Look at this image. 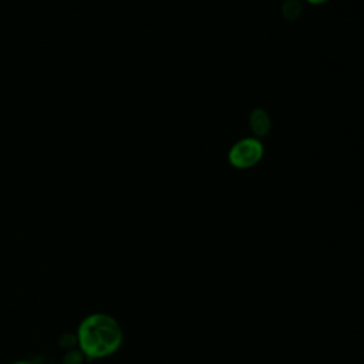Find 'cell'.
<instances>
[{"mask_svg":"<svg viewBox=\"0 0 364 364\" xmlns=\"http://www.w3.org/2000/svg\"><path fill=\"white\" fill-rule=\"evenodd\" d=\"M11 364H31V363H28V361H14Z\"/></svg>","mask_w":364,"mask_h":364,"instance_id":"obj_6","label":"cell"},{"mask_svg":"<svg viewBox=\"0 0 364 364\" xmlns=\"http://www.w3.org/2000/svg\"><path fill=\"white\" fill-rule=\"evenodd\" d=\"M301 11L300 3L297 0H289L283 6V14L286 18H296Z\"/></svg>","mask_w":364,"mask_h":364,"instance_id":"obj_4","label":"cell"},{"mask_svg":"<svg viewBox=\"0 0 364 364\" xmlns=\"http://www.w3.org/2000/svg\"><path fill=\"white\" fill-rule=\"evenodd\" d=\"M263 155L262 144L255 138L239 141L229 152V161L233 166L245 169L256 165Z\"/></svg>","mask_w":364,"mask_h":364,"instance_id":"obj_2","label":"cell"},{"mask_svg":"<svg viewBox=\"0 0 364 364\" xmlns=\"http://www.w3.org/2000/svg\"><path fill=\"white\" fill-rule=\"evenodd\" d=\"M307 1H310V3H313V4H321V3H324V1H327V0H307Z\"/></svg>","mask_w":364,"mask_h":364,"instance_id":"obj_5","label":"cell"},{"mask_svg":"<svg viewBox=\"0 0 364 364\" xmlns=\"http://www.w3.org/2000/svg\"><path fill=\"white\" fill-rule=\"evenodd\" d=\"M250 128L259 136L266 135L270 128L269 115L263 109H255L250 115Z\"/></svg>","mask_w":364,"mask_h":364,"instance_id":"obj_3","label":"cell"},{"mask_svg":"<svg viewBox=\"0 0 364 364\" xmlns=\"http://www.w3.org/2000/svg\"><path fill=\"white\" fill-rule=\"evenodd\" d=\"M81 351L90 358H104L114 354L122 343L119 323L104 313L87 316L77 331Z\"/></svg>","mask_w":364,"mask_h":364,"instance_id":"obj_1","label":"cell"}]
</instances>
